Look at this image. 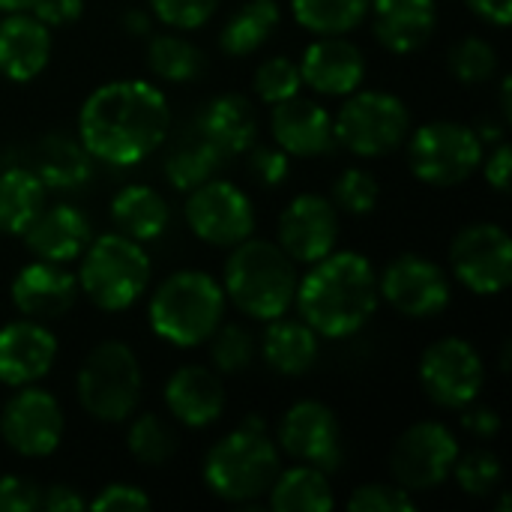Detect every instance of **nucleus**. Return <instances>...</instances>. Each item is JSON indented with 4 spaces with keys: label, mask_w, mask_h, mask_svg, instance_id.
Wrapping results in <instances>:
<instances>
[{
    "label": "nucleus",
    "mask_w": 512,
    "mask_h": 512,
    "mask_svg": "<svg viewBox=\"0 0 512 512\" xmlns=\"http://www.w3.org/2000/svg\"><path fill=\"white\" fill-rule=\"evenodd\" d=\"M171 129L165 93L141 78L96 87L78 114L84 150L108 165L129 168L162 147Z\"/></svg>",
    "instance_id": "1"
},
{
    "label": "nucleus",
    "mask_w": 512,
    "mask_h": 512,
    "mask_svg": "<svg viewBox=\"0 0 512 512\" xmlns=\"http://www.w3.org/2000/svg\"><path fill=\"white\" fill-rule=\"evenodd\" d=\"M378 273L360 252H330L297 282V312L324 339L360 333L378 309Z\"/></svg>",
    "instance_id": "2"
},
{
    "label": "nucleus",
    "mask_w": 512,
    "mask_h": 512,
    "mask_svg": "<svg viewBox=\"0 0 512 512\" xmlns=\"http://www.w3.org/2000/svg\"><path fill=\"white\" fill-rule=\"evenodd\" d=\"M282 471L279 450L267 435V423L249 414L234 432L219 438L204 459V486L228 504H255Z\"/></svg>",
    "instance_id": "3"
},
{
    "label": "nucleus",
    "mask_w": 512,
    "mask_h": 512,
    "mask_svg": "<svg viewBox=\"0 0 512 512\" xmlns=\"http://www.w3.org/2000/svg\"><path fill=\"white\" fill-rule=\"evenodd\" d=\"M222 288L243 315L255 321H273L288 315L294 306L297 270L279 243L246 237L243 243L231 246Z\"/></svg>",
    "instance_id": "4"
},
{
    "label": "nucleus",
    "mask_w": 512,
    "mask_h": 512,
    "mask_svg": "<svg viewBox=\"0 0 512 512\" xmlns=\"http://www.w3.org/2000/svg\"><path fill=\"white\" fill-rule=\"evenodd\" d=\"M225 321V288L204 270L171 273L150 297V330L174 345L195 348Z\"/></svg>",
    "instance_id": "5"
},
{
    "label": "nucleus",
    "mask_w": 512,
    "mask_h": 512,
    "mask_svg": "<svg viewBox=\"0 0 512 512\" xmlns=\"http://www.w3.org/2000/svg\"><path fill=\"white\" fill-rule=\"evenodd\" d=\"M81 255L78 288L93 306L105 312H123L144 297L150 285V258L138 240L105 234L90 240Z\"/></svg>",
    "instance_id": "6"
},
{
    "label": "nucleus",
    "mask_w": 512,
    "mask_h": 512,
    "mask_svg": "<svg viewBox=\"0 0 512 512\" xmlns=\"http://www.w3.org/2000/svg\"><path fill=\"white\" fill-rule=\"evenodd\" d=\"M141 366L135 351L120 342L108 339L99 342L81 363L75 378L78 405L99 423H123L135 414L141 399Z\"/></svg>",
    "instance_id": "7"
},
{
    "label": "nucleus",
    "mask_w": 512,
    "mask_h": 512,
    "mask_svg": "<svg viewBox=\"0 0 512 512\" xmlns=\"http://www.w3.org/2000/svg\"><path fill=\"white\" fill-rule=\"evenodd\" d=\"M336 144L363 159H378L399 150L411 132L408 105L384 90H354L333 117Z\"/></svg>",
    "instance_id": "8"
},
{
    "label": "nucleus",
    "mask_w": 512,
    "mask_h": 512,
    "mask_svg": "<svg viewBox=\"0 0 512 512\" xmlns=\"http://www.w3.org/2000/svg\"><path fill=\"white\" fill-rule=\"evenodd\" d=\"M408 162L417 180L429 186H459L483 162L480 135L456 120L423 123L408 141Z\"/></svg>",
    "instance_id": "9"
},
{
    "label": "nucleus",
    "mask_w": 512,
    "mask_h": 512,
    "mask_svg": "<svg viewBox=\"0 0 512 512\" xmlns=\"http://www.w3.org/2000/svg\"><path fill=\"white\" fill-rule=\"evenodd\" d=\"M420 384L423 393L450 411H462L474 405L486 384V366L480 351L459 336H447L432 342L420 357Z\"/></svg>",
    "instance_id": "10"
},
{
    "label": "nucleus",
    "mask_w": 512,
    "mask_h": 512,
    "mask_svg": "<svg viewBox=\"0 0 512 512\" xmlns=\"http://www.w3.org/2000/svg\"><path fill=\"white\" fill-rule=\"evenodd\" d=\"M459 453V441L447 426L423 420L396 438L390 450V474L411 495L432 492L453 474Z\"/></svg>",
    "instance_id": "11"
},
{
    "label": "nucleus",
    "mask_w": 512,
    "mask_h": 512,
    "mask_svg": "<svg viewBox=\"0 0 512 512\" xmlns=\"http://www.w3.org/2000/svg\"><path fill=\"white\" fill-rule=\"evenodd\" d=\"M450 267L456 279L483 297L507 291L512 282V240L495 222H474L462 228L450 246Z\"/></svg>",
    "instance_id": "12"
},
{
    "label": "nucleus",
    "mask_w": 512,
    "mask_h": 512,
    "mask_svg": "<svg viewBox=\"0 0 512 512\" xmlns=\"http://www.w3.org/2000/svg\"><path fill=\"white\" fill-rule=\"evenodd\" d=\"M186 225L198 240L219 249H231L246 237H252L255 207L240 186L213 177L189 192Z\"/></svg>",
    "instance_id": "13"
},
{
    "label": "nucleus",
    "mask_w": 512,
    "mask_h": 512,
    "mask_svg": "<svg viewBox=\"0 0 512 512\" xmlns=\"http://www.w3.org/2000/svg\"><path fill=\"white\" fill-rule=\"evenodd\" d=\"M63 408L36 384L18 387L0 411V438L24 459H45L63 441Z\"/></svg>",
    "instance_id": "14"
},
{
    "label": "nucleus",
    "mask_w": 512,
    "mask_h": 512,
    "mask_svg": "<svg viewBox=\"0 0 512 512\" xmlns=\"http://www.w3.org/2000/svg\"><path fill=\"white\" fill-rule=\"evenodd\" d=\"M279 447L300 465L336 471L342 462V426L333 408L315 399H303L285 411L276 429Z\"/></svg>",
    "instance_id": "15"
},
{
    "label": "nucleus",
    "mask_w": 512,
    "mask_h": 512,
    "mask_svg": "<svg viewBox=\"0 0 512 512\" xmlns=\"http://www.w3.org/2000/svg\"><path fill=\"white\" fill-rule=\"evenodd\" d=\"M378 294L408 318H435L450 306V279L435 261L408 252L387 264Z\"/></svg>",
    "instance_id": "16"
},
{
    "label": "nucleus",
    "mask_w": 512,
    "mask_h": 512,
    "mask_svg": "<svg viewBox=\"0 0 512 512\" xmlns=\"http://www.w3.org/2000/svg\"><path fill=\"white\" fill-rule=\"evenodd\" d=\"M339 243V210L321 195H297L279 216V246L294 264H315Z\"/></svg>",
    "instance_id": "17"
},
{
    "label": "nucleus",
    "mask_w": 512,
    "mask_h": 512,
    "mask_svg": "<svg viewBox=\"0 0 512 512\" xmlns=\"http://www.w3.org/2000/svg\"><path fill=\"white\" fill-rule=\"evenodd\" d=\"M57 360V336L33 318L0 327V384L18 390L42 381Z\"/></svg>",
    "instance_id": "18"
},
{
    "label": "nucleus",
    "mask_w": 512,
    "mask_h": 512,
    "mask_svg": "<svg viewBox=\"0 0 512 512\" xmlns=\"http://www.w3.org/2000/svg\"><path fill=\"white\" fill-rule=\"evenodd\" d=\"M12 303L24 318L51 321L66 315L78 300V276L54 261H33L21 267L9 285Z\"/></svg>",
    "instance_id": "19"
},
{
    "label": "nucleus",
    "mask_w": 512,
    "mask_h": 512,
    "mask_svg": "<svg viewBox=\"0 0 512 512\" xmlns=\"http://www.w3.org/2000/svg\"><path fill=\"white\" fill-rule=\"evenodd\" d=\"M297 66H300L303 84H309L321 96H348V93L360 90V84L366 78L363 51L342 33L318 36L303 51V60Z\"/></svg>",
    "instance_id": "20"
},
{
    "label": "nucleus",
    "mask_w": 512,
    "mask_h": 512,
    "mask_svg": "<svg viewBox=\"0 0 512 512\" xmlns=\"http://www.w3.org/2000/svg\"><path fill=\"white\" fill-rule=\"evenodd\" d=\"M270 129L276 147L297 159L324 156L336 147L333 117L327 114V108H321L312 99H300V93L273 105Z\"/></svg>",
    "instance_id": "21"
},
{
    "label": "nucleus",
    "mask_w": 512,
    "mask_h": 512,
    "mask_svg": "<svg viewBox=\"0 0 512 512\" xmlns=\"http://www.w3.org/2000/svg\"><path fill=\"white\" fill-rule=\"evenodd\" d=\"M24 246L39 258V261H54V264H69L81 258L87 243L93 240L90 219L84 210L72 204H45L42 213L33 219V225L21 234Z\"/></svg>",
    "instance_id": "22"
},
{
    "label": "nucleus",
    "mask_w": 512,
    "mask_h": 512,
    "mask_svg": "<svg viewBox=\"0 0 512 512\" xmlns=\"http://www.w3.org/2000/svg\"><path fill=\"white\" fill-rule=\"evenodd\" d=\"M165 408L177 423L207 429L225 414V387L216 372L204 366H183L165 384Z\"/></svg>",
    "instance_id": "23"
},
{
    "label": "nucleus",
    "mask_w": 512,
    "mask_h": 512,
    "mask_svg": "<svg viewBox=\"0 0 512 512\" xmlns=\"http://www.w3.org/2000/svg\"><path fill=\"white\" fill-rule=\"evenodd\" d=\"M369 12L378 42L393 54L420 51L438 24L435 0H372Z\"/></svg>",
    "instance_id": "24"
},
{
    "label": "nucleus",
    "mask_w": 512,
    "mask_h": 512,
    "mask_svg": "<svg viewBox=\"0 0 512 512\" xmlns=\"http://www.w3.org/2000/svg\"><path fill=\"white\" fill-rule=\"evenodd\" d=\"M51 60V30L27 12H9L0 21V75L9 81H33Z\"/></svg>",
    "instance_id": "25"
},
{
    "label": "nucleus",
    "mask_w": 512,
    "mask_h": 512,
    "mask_svg": "<svg viewBox=\"0 0 512 512\" xmlns=\"http://www.w3.org/2000/svg\"><path fill=\"white\" fill-rule=\"evenodd\" d=\"M195 132L201 138H207L225 156H237V153H246L255 144L258 117H255V108L249 105L246 96L222 93V96H216V99H210L204 105V111L198 114Z\"/></svg>",
    "instance_id": "26"
},
{
    "label": "nucleus",
    "mask_w": 512,
    "mask_h": 512,
    "mask_svg": "<svg viewBox=\"0 0 512 512\" xmlns=\"http://www.w3.org/2000/svg\"><path fill=\"white\" fill-rule=\"evenodd\" d=\"M318 333L303 318H273L261 339V354L267 366L279 375L297 378L318 363Z\"/></svg>",
    "instance_id": "27"
},
{
    "label": "nucleus",
    "mask_w": 512,
    "mask_h": 512,
    "mask_svg": "<svg viewBox=\"0 0 512 512\" xmlns=\"http://www.w3.org/2000/svg\"><path fill=\"white\" fill-rule=\"evenodd\" d=\"M111 222H114L117 234L147 243V240H156L165 234V228L171 222V210H168V201L153 186L132 183L114 195Z\"/></svg>",
    "instance_id": "28"
},
{
    "label": "nucleus",
    "mask_w": 512,
    "mask_h": 512,
    "mask_svg": "<svg viewBox=\"0 0 512 512\" xmlns=\"http://www.w3.org/2000/svg\"><path fill=\"white\" fill-rule=\"evenodd\" d=\"M48 204V189L33 168L0 171V234L21 237Z\"/></svg>",
    "instance_id": "29"
},
{
    "label": "nucleus",
    "mask_w": 512,
    "mask_h": 512,
    "mask_svg": "<svg viewBox=\"0 0 512 512\" xmlns=\"http://www.w3.org/2000/svg\"><path fill=\"white\" fill-rule=\"evenodd\" d=\"M33 171L45 189H81L93 177V156L81 141L66 135H48L33 153Z\"/></svg>",
    "instance_id": "30"
},
{
    "label": "nucleus",
    "mask_w": 512,
    "mask_h": 512,
    "mask_svg": "<svg viewBox=\"0 0 512 512\" xmlns=\"http://www.w3.org/2000/svg\"><path fill=\"white\" fill-rule=\"evenodd\" d=\"M267 501L276 512H330L336 507L330 477L312 465L279 471L267 492Z\"/></svg>",
    "instance_id": "31"
},
{
    "label": "nucleus",
    "mask_w": 512,
    "mask_h": 512,
    "mask_svg": "<svg viewBox=\"0 0 512 512\" xmlns=\"http://www.w3.org/2000/svg\"><path fill=\"white\" fill-rule=\"evenodd\" d=\"M279 3L276 0H246L222 27L219 45L231 57H249L267 45V39L279 27Z\"/></svg>",
    "instance_id": "32"
},
{
    "label": "nucleus",
    "mask_w": 512,
    "mask_h": 512,
    "mask_svg": "<svg viewBox=\"0 0 512 512\" xmlns=\"http://www.w3.org/2000/svg\"><path fill=\"white\" fill-rule=\"evenodd\" d=\"M225 162H228V156L222 150H216L207 138H201L195 132V135H189L186 141H180L168 153V159H165V177H168V183L174 189L192 192L195 186L213 180Z\"/></svg>",
    "instance_id": "33"
},
{
    "label": "nucleus",
    "mask_w": 512,
    "mask_h": 512,
    "mask_svg": "<svg viewBox=\"0 0 512 512\" xmlns=\"http://www.w3.org/2000/svg\"><path fill=\"white\" fill-rule=\"evenodd\" d=\"M372 0H291V12L300 27L318 36H339L360 27Z\"/></svg>",
    "instance_id": "34"
},
{
    "label": "nucleus",
    "mask_w": 512,
    "mask_h": 512,
    "mask_svg": "<svg viewBox=\"0 0 512 512\" xmlns=\"http://www.w3.org/2000/svg\"><path fill=\"white\" fill-rule=\"evenodd\" d=\"M147 66L153 69L156 78L171 81V84H186L201 75L204 69V54L198 45L177 33H159L147 45Z\"/></svg>",
    "instance_id": "35"
},
{
    "label": "nucleus",
    "mask_w": 512,
    "mask_h": 512,
    "mask_svg": "<svg viewBox=\"0 0 512 512\" xmlns=\"http://www.w3.org/2000/svg\"><path fill=\"white\" fill-rule=\"evenodd\" d=\"M126 447H129V453L141 465L159 468V465H165V462L174 459V453H177V435H174V429L159 414H141V417H135L129 423Z\"/></svg>",
    "instance_id": "36"
},
{
    "label": "nucleus",
    "mask_w": 512,
    "mask_h": 512,
    "mask_svg": "<svg viewBox=\"0 0 512 512\" xmlns=\"http://www.w3.org/2000/svg\"><path fill=\"white\" fill-rule=\"evenodd\" d=\"M450 477H456V483H459V489L465 495L489 498L501 486L504 468H501V459L492 450H471V453H459Z\"/></svg>",
    "instance_id": "37"
},
{
    "label": "nucleus",
    "mask_w": 512,
    "mask_h": 512,
    "mask_svg": "<svg viewBox=\"0 0 512 512\" xmlns=\"http://www.w3.org/2000/svg\"><path fill=\"white\" fill-rule=\"evenodd\" d=\"M207 342H210V360H213L216 372H222V375H237V372L249 369V363L255 357V339L240 324H219Z\"/></svg>",
    "instance_id": "38"
},
{
    "label": "nucleus",
    "mask_w": 512,
    "mask_h": 512,
    "mask_svg": "<svg viewBox=\"0 0 512 512\" xmlns=\"http://www.w3.org/2000/svg\"><path fill=\"white\" fill-rule=\"evenodd\" d=\"M498 69V51L489 39L465 36L450 48V72L462 84H483Z\"/></svg>",
    "instance_id": "39"
},
{
    "label": "nucleus",
    "mask_w": 512,
    "mask_h": 512,
    "mask_svg": "<svg viewBox=\"0 0 512 512\" xmlns=\"http://www.w3.org/2000/svg\"><path fill=\"white\" fill-rule=\"evenodd\" d=\"M255 93L261 102L267 105H279L291 96L300 93L303 78H300V66L291 57H267L258 69H255Z\"/></svg>",
    "instance_id": "40"
},
{
    "label": "nucleus",
    "mask_w": 512,
    "mask_h": 512,
    "mask_svg": "<svg viewBox=\"0 0 512 512\" xmlns=\"http://www.w3.org/2000/svg\"><path fill=\"white\" fill-rule=\"evenodd\" d=\"M333 201H336V210H345L351 216H366L378 207L381 186L372 171L345 168L333 183Z\"/></svg>",
    "instance_id": "41"
},
{
    "label": "nucleus",
    "mask_w": 512,
    "mask_h": 512,
    "mask_svg": "<svg viewBox=\"0 0 512 512\" xmlns=\"http://www.w3.org/2000/svg\"><path fill=\"white\" fill-rule=\"evenodd\" d=\"M348 510L354 512H411L417 510V501L408 489H402L399 483H366L360 489H354V495L348 498Z\"/></svg>",
    "instance_id": "42"
},
{
    "label": "nucleus",
    "mask_w": 512,
    "mask_h": 512,
    "mask_svg": "<svg viewBox=\"0 0 512 512\" xmlns=\"http://www.w3.org/2000/svg\"><path fill=\"white\" fill-rule=\"evenodd\" d=\"M219 0H150L153 15L177 30H195L207 24L216 12Z\"/></svg>",
    "instance_id": "43"
},
{
    "label": "nucleus",
    "mask_w": 512,
    "mask_h": 512,
    "mask_svg": "<svg viewBox=\"0 0 512 512\" xmlns=\"http://www.w3.org/2000/svg\"><path fill=\"white\" fill-rule=\"evenodd\" d=\"M87 507L96 512H138L150 507V498L138 486L111 483V486L99 489V495L93 501H87Z\"/></svg>",
    "instance_id": "44"
},
{
    "label": "nucleus",
    "mask_w": 512,
    "mask_h": 512,
    "mask_svg": "<svg viewBox=\"0 0 512 512\" xmlns=\"http://www.w3.org/2000/svg\"><path fill=\"white\" fill-rule=\"evenodd\" d=\"M42 489L18 474L0 477V512H33L39 510Z\"/></svg>",
    "instance_id": "45"
},
{
    "label": "nucleus",
    "mask_w": 512,
    "mask_h": 512,
    "mask_svg": "<svg viewBox=\"0 0 512 512\" xmlns=\"http://www.w3.org/2000/svg\"><path fill=\"white\" fill-rule=\"evenodd\" d=\"M249 168L264 186H279L285 183L291 171V156L282 147H255L249 156Z\"/></svg>",
    "instance_id": "46"
},
{
    "label": "nucleus",
    "mask_w": 512,
    "mask_h": 512,
    "mask_svg": "<svg viewBox=\"0 0 512 512\" xmlns=\"http://www.w3.org/2000/svg\"><path fill=\"white\" fill-rule=\"evenodd\" d=\"M81 12H84V0H36L33 3V15L45 27L72 24L75 18H81Z\"/></svg>",
    "instance_id": "47"
},
{
    "label": "nucleus",
    "mask_w": 512,
    "mask_h": 512,
    "mask_svg": "<svg viewBox=\"0 0 512 512\" xmlns=\"http://www.w3.org/2000/svg\"><path fill=\"white\" fill-rule=\"evenodd\" d=\"M483 165V174H486V180H489V186L492 189H498L501 195H507L510 192V174H512V150L507 141H498L495 144V150L489 153V159L486 162H480Z\"/></svg>",
    "instance_id": "48"
},
{
    "label": "nucleus",
    "mask_w": 512,
    "mask_h": 512,
    "mask_svg": "<svg viewBox=\"0 0 512 512\" xmlns=\"http://www.w3.org/2000/svg\"><path fill=\"white\" fill-rule=\"evenodd\" d=\"M462 429L474 438H495L501 432V417L495 408H474V405H465L462 408Z\"/></svg>",
    "instance_id": "49"
},
{
    "label": "nucleus",
    "mask_w": 512,
    "mask_h": 512,
    "mask_svg": "<svg viewBox=\"0 0 512 512\" xmlns=\"http://www.w3.org/2000/svg\"><path fill=\"white\" fill-rule=\"evenodd\" d=\"M87 501L66 483H54L48 489H42V501H39V510L45 512H72V510H84Z\"/></svg>",
    "instance_id": "50"
},
{
    "label": "nucleus",
    "mask_w": 512,
    "mask_h": 512,
    "mask_svg": "<svg viewBox=\"0 0 512 512\" xmlns=\"http://www.w3.org/2000/svg\"><path fill=\"white\" fill-rule=\"evenodd\" d=\"M468 6L474 9V15H480L489 24L507 27L512 18V0H468Z\"/></svg>",
    "instance_id": "51"
},
{
    "label": "nucleus",
    "mask_w": 512,
    "mask_h": 512,
    "mask_svg": "<svg viewBox=\"0 0 512 512\" xmlns=\"http://www.w3.org/2000/svg\"><path fill=\"white\" fill-rule=\"evenodd\" d=\"M123 27L132 33V36H147L150 33V15L144 9H129L123 15Z\"/></svg>",
    "instance_id": "52"
},
{
    "label": "nucleus",
    "mask_w": 512,
    "mask_h": 512,
    "mask_svg": "<svg viewBox=\"0 0 512 512\" xmlns=\"http://www.w3.org/2000/svg\"><path fill=\"white\" fill-rule=\"evenodd\" d=\"M33 3L36 0H0V12H27V9H33Z\"/></svg>",
    "instance_id": "53"
},
{
    "label": "nucleus",
    "mask_w": 512,
    "mask_h": 512,
    "mask_svg": "<svg viewBox=\"0 0 512 512\" xmlns=\"http://www.w3.org/2000/svg\"><path fill=\"white\" fill-rule=\"evenodd\" d=\"M501 108H504V117L510 120L512 108H510V78H504V87H501Z\"/></svg>",
    "instance_id": "54"
}]
</instances>
